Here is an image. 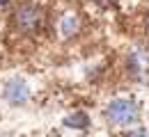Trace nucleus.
<instances>
[{
  "instance_id": "f03ea898",
  "label": "nucleus",
  "mask_w": 149,
  "mask_h": 137,
  "mask_svg": "<svg viewBox=\"0 0 149 137\" xmlns=\"http://www.w3.org/2000/svg\"><path fill=\"white\" fill-rule=\"evenodd\" d=\"M140 117V107L133 98H115L106 107V119L115 126H129L135 123Z\"/></svg>"
},
{
  "instance_id": "20e7f679",
  "label": "nucleus",
  "mask_w": 149,
  "mask_h": 137,
  "mask_svg": "<svg viewBox=\"0 0 149 137\" xmlns=\"http://www.w3.org/2000/svg\"><path fill=\"white\" fill-rule=\"evenodd\" d=\"M78 28H80V21L76 19V16H71V14L60 21V32H62V37H74L76 32H78Z\"/></svg>"
},
{
  "instance_id": "39448f33",
  "label": "nucleus",
  "mask_w": 149,
  "mask_h": 137,
  "mask_svg": "<svg viewBox=\"0 0 149 137\" xmlns=\"http://www.w3.org/2000/svg\"><path fill=\"white\" fill-rule=\"evenodd\" d=\"M64 123H67V126H76V128H87L90 119H87V114H83V112H76V114H71Z\"/></svg>"
},
{
  "instance_id": "f257e3e1",
  "label": "nucleus",
  "mask_w": 149,
  "mask_h": 137,
  "mask_svg": "<svg viewBox=\"0 0 149 137\" xmlns=\"http://www.w3.org/2000/svg\"><path fill=\"white\" fill-rule=\"evenodd\" d=\"M12 23L21 34H35L44 25V9L37 2H21L12 14Z\"/></svg>"
},
{
  "instance_id": "7ed1b4c3",
  "label": "nucleus",
  "mask_w": 149,
  "mask_h": 137,
  "mask_svg": "<svg viewBox=\"0 0 149 137\" xmlns=\"http://www.w3.org/2000/svg\"><path fill=\"white\" fill-rule=\"evenodd\" d=\"M30 98V87L23 78H12L5 82V101L9 105H25Z\"/></svg>"
}]
</instances>
